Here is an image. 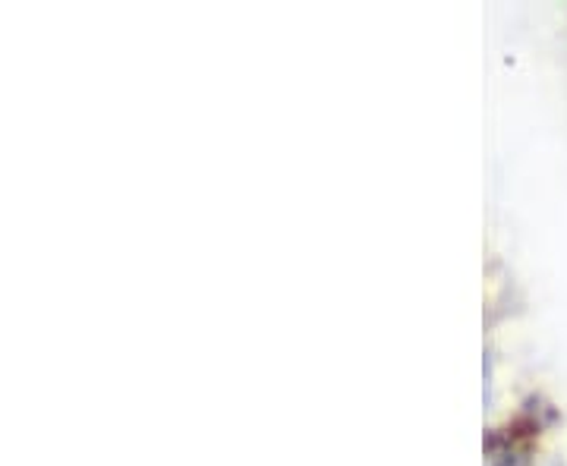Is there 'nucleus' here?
Wrapping results in <instances>:
<instances>
[]
</instances>
